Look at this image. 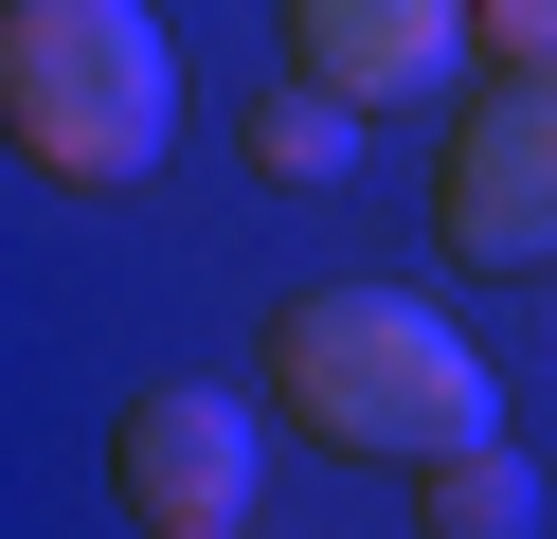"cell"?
<instances>
[{"label":"cell","instance_id":"1","mask_svg":"<svg viewBox=\"0 0 557 539\" xmlns=\"http://www.w3.org/2000/svg\"><path fill=\"white\" fill-rule=\"evenodd\" d=\"M270 414L306 450H342V467H449V450L504 431V395H485L468 323L396 306V287H306L270 323Z\"/></svg>","mask_w":557,"mask_h":539},{"label":"cell","instance_id":"2","mask_svg":"<svg viewBox=\"0 0 557 539\" xmlns=\"http://www.w3.org/2000/svg\"><path fill=\"white\" fill-rule=\"evenodd\" d=\"M0 126H18L37 180H73V198L145 180L162 126H181L162 19H145V0H0Z\"/></svg>","mask_w":557,"mask_h":539},{"label":"cell","instance_id":"3","mask_svg":"<svg viewBox=\"0 0 557 539\" xmlns=\"http://www.w3.org/2000/svg\"><path fill=\"white\" fill-rule=\"evenodd\" d=\"M432 234L468 270H557V54H521V72L468 90L449 180H432Z\"/></svg>","mask_w":557,"mask_h":539},{"label":"cell","instance_id":"4","mask_svg":"<svg viewBox=\"0 0 557 539\" xmlns=\"http://www.w3.org/2000/svg\"><path fill=\"white\" fill-rule=\"evenodd\" d=\"M109 486H126V522H145V539H252L270 431H252V395H216V378H162V395H126V431H109Z\"/></svg>","mask_w":557,"mask_h":539},{"label":"cell","instance_id":"5","mask_svg":"<svg viewBox=\"0 0 557 539\" xmlns=\"http://www.w3.org/2000/svg\"><path fill=\"white\" fill-rule=\"evenodd\" d=\"M449 54H485L468 0H288V72L342 90V108H413Z\"/></svg>","mask_w":557,"mask_h":539},{"label":"cell","instance_id":"6","mask_svg":"<svg viewBox=\"0 0 557 539\" xmlns=\"http://www.w3.org/2000/svg\"><path fill=\"white\" fill-rule=\"evenodd\" d=\"M413 522L432 539H540V467L485 431V450H449V467H413Z\"/></svg>","mask_w":557,"mask_h":539},{"label":"cell","instance_id":"7","mask_svg":"<svg viewBox=\"0 0 557 539\" xmlns=\"http://www.w3.org/2000/svg\"><path fill=\"white\" fill-rule=\"evenodd\" d=\"M252 162H270V180H342V162H360V108H342V90H306V72H288V90L252 108Z\"/></svg>","mask_w":557,"mask_h":539},{"label":"cell","instance_id":"8","mask_svg":"<svg viewBox=\"0 0 557 539\" xmlns=\"http://www.w3.org/2000/svg\"><path fill=\"white\" fill-rule=\"evenodd\" d=\"M468 19H485V54H504V72H521V54H557V0H468Z\"/></svg>","mask_w":557,"mask_h":539}]
</instances>
